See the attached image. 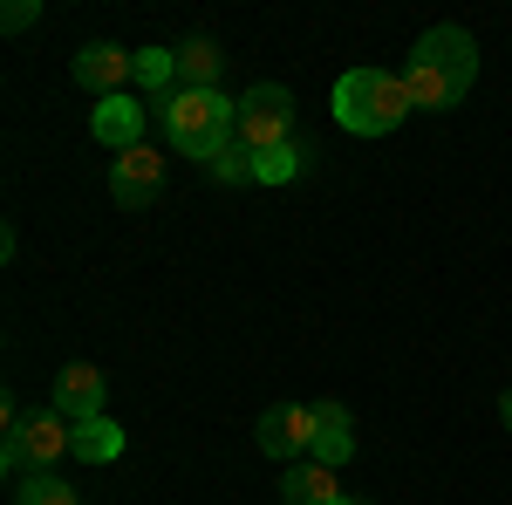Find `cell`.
<instances>
[{
	"label": "cell",
	"mask_w": 512,
	"mask_h": 505,
	"mask_svg": "<svg viewBox=\"0 0 512 505\" xmlns=\"http://www.w3.org/2000/svg\"><path fill=\"white\" fill-rule=\"evenodd\" d=\"M478 82V41L465 28H431V35L410 48V69H403V89L417 110H458Z\"/></svg>",
	"instance_id": "cell-1"
},
{
	"label": "cell",
	"mask_w": 512,
	"mask_h": 505,
	"mask_svg": "<svg viewBox=\"0 0 512 505\" xmlns=\"http://www.w3.org/2000/svg\"><path fill=\"white\" fill-rule=\"evenodd\" d=\"M164 123V137H171V151L198 157V164H212V157L233 144V96H219V89H171L164 103H151Z\"/></svg>",
	"instance_id": "cell-2"
},
{
	"label": "cell",
	"mask_w": 512,
	"mask_h": 505,
	"mask_svg": "<svg viewBox=\"0 0 512 505\" xmlns=\"http://www.w3.org/2000/svg\"><path fill=\"white\" fill-rule=\"evenodd\" d=\"M410 110L417 103H410L403 76H390V69H349L335 82V123L355 130V137H390Z\"/></svg>",
	"instance_id": "cell-3"
},
{
	"label": "cell",
	"mask_w": 512,
	"mask_h": 505,
	"mask_svg": "<svg viewBox=\"0 0 512 505\" xmlns=\"http://www.w3.org/2000/svg\"><path fill=\"white\" fill-rule=\"evenodd\" d=\"M233 144H246L253 157L280 151V144H294V96L280 89V82H253L246 96H239L233 110Z\"/></svg>",
	"instance_id": "cell-4"
},
{
	"label": "cell",
	"mask_w": 512,
	"mask_h": 505,
	"mask_svg": "<svg viewBox=\"0 0 512 505\" xmlns=\"http://www.w3.org/2000/svg\"><path fill=\"white\" fill-rule=\"evenodd\" d=\"M164 185V157L151 151V144H137V151H123L117 164H110V198H117L123 212H144L151 198H158Z\"/></svg>",
	"instance_id": "cell-5"
},
{
	"label": "cell",
	"mask_w": 512,
	"mask_h": 505,
	"mask_svg": "<svg viewBox=\"0 0 512 505\" xmlns=\"http://www.w3.org/2000/svg\"><path fill=\"white\" fill-rule=\"evenodd\" d=\"M137 76V55H123V48H110V41H89L76 55V82L103 103V96H123V82Z\"/></svg>",
	"instance_id": "cell-6"
},
{
	"label": "cell",
	"mask_w": 512,
	"mask_h": 505,
	"mask_svg": "<svg viewBox=\"0 0 512 505\" xmlns=\"http://www.w3.org/2000/svg\"><path fill=\"white\" fill-rule=\"evenodd\" d=\"M144 103H137V96H103V103H96V110H89V130H96V144H110V151H137V144H144Z\"/></svg>",
	"instance_id": "cell-7"
},
{
	"label": "cell",
	"mask_w": 512,
	"mask_h": 505,
	"mask_svg": "<svg viewBox=\"0 0 512 505\" xmlns=\"http://www.w3.org/2000/svg\"><path fill=\"white\" fill-rule=\"evenodd\" d=\"M308 437H315V403H274V410L260 417V451H267V458L308 451Z\"/></svg>",
	"instance_id": "cell-8"
},
{
	"label": "cell",
	"mask_w": 512,
	"mask_h": 505,
	"mask_svg": "<svg viewBox=\"0 0 512 505\" xmlns=\"http://www.w3.org/2000/svg\"><path fill=\"white\" fill-rule=\"evenodd\" d=\"M103 396H110V383H103V369H89V362H69V369L55 376V410H62L69 424L103 417Z\"/></svg>",
	"instance_id": "cell-9"
},
{
	"label": "cell",
	"mask_w": 512,
	"mask_h": 505,
	"mask_svg": "<svg viewBox=\"0 0 512 505\" xmlns=\"http://www.w3.org/2000/svg\"><path fill=\"white\" fill-rule=\"evenodd\" d=\"M349 451H355V424H349V410L342 403H315V437H308V458L328 471H342L349 465Z\"/></svg>",
	"instance_id": "cell-10"
},
{
	"label": "cell",
	"mask_w": 512,
	"mask_h": 505,
	"mask_svg": "<svg viewBox=\"0 0 512 505\" xmlns=\"http://www.w3.org/2000/svg\"><path fill=\"white\" fill-rule=\"evenodd\" d=\"M280 499H287V505H349V492H342V478H335L328 465L308 458V465L280 471Z\"/></svg>",
	"instance_id": "cell-11"
},
{
	"label": "cell",
	"mask_w": 512,
	"mask_h": 505,
	"mask_svg": "<svg viewBox=\"0 0 512 505\" xmlns=\"http://www.w3.org/2000/svg\"><path fill=\"white\" fill-rule=\"evenodd\" d=\"M219 48L212 41H185L178 48V89H219Z\"/></svg>",
	"instance_id": "cell-12"
},
{
	"label": "cell",
	"mask_w": 512,
	"mask_h": 505,
	"mask_svg": "<svg viewBox=\"0 0 512 505\" xmlns=\"http://www.w3.org/2000/svg\"><path fill=\"white\" fill-rule=\"evenodd\" d=\"M76 458H82V465H110V458H123V430L110 424V417L76 424Z\"/></svg>",
	"instance_id": "cell-13"
},
{
	"label": "cell",
	"mask_w": 512,
	"mask_h": 505,
	"mask_svg": "<svg viewBox=\"0 0 512 505\" xmlns=\"http://www.w3.org/2000/svg\"><path fill=\"white\" fill-rule=\"evenodd\" d=\"M14 505H82V499H76V485H62L55 471H35V478L14 485Z\"/></svg>",
	"instance_id": "cell-14"
},
{
	"label": "cell",
	"mask_w": 512,
	"mask_h": 505,
	"mask_svg": "<svg viewBox=\"0 0 512 505\" xmlns=\"http://www.w3.org/2000/svg\"><path fill=\"white\" fill-rule=\"evenodd\" d=\"M137 82L158 96V89H171L178 82V48H137Z\"/></svg>",
	"instance_id": "cell-15"
},
{
	"label": "cell",
	"mask_w": 512,
	"mask_h": 505,
	"mask_svg": "<svg viewBox=\"0 0 512 505\" xmlns=\"http://www.w3.org/2000/svg\"><path fill=\"white\" fill-rule=\"evenodd\" d=\"M301 144H280V151H267V157H253V178L260 185H287V178H301Z\"/></svg>",
	"instance_id": "cell-16"
},
{
	"label": "cell",
	"mask_w": 512,
	"mask_h": 505,
	"mask_svg": "<svg viewBox=\"0 0 512 505\" xmlns=\"http://www.w3.org/2000/svg\"><path fill=\"white\" fill-rule=\"evenodd\" d=\"M205 171H212L219 185H246V178H253V151H246V144H226V151L212 157Z\"/></svg>",
	"instance_id": "cell-17"
},
{
	"label": "cell",
	"mask_w": 512,
	"mask_h": 505,
	"mask_svg": "<svg viewBox=\"0 0 512 505\" xmlns=\"http://www.w3.org/2000/svg\"><path fill=\"white\" fill-rule=\"evenodd\" d=\"M0 21H7V35H21V28L35 21V0H7V14H0Z\"/></svg>",
	"instance_id": "cell-18"
},
{
	"label": "cell",
	"mask_w": 512,
	"mask_h": 505,
	"mask_svg": "<svg viewBox=\"0 0 512 505\" xmlns=\"http://www.w3.org/2000/svg\"><path fill=\"white\" fill-rule=\"evenodd\" d=\"M499 417H506V424H512V389H506V403H499Z\"/></svg>",
	"instance_id": "cell-19"
}]
</instances>
